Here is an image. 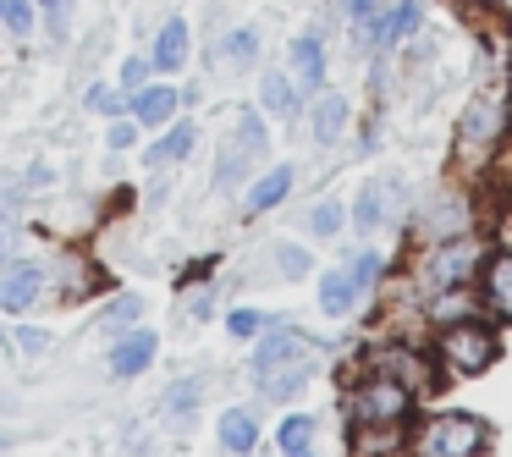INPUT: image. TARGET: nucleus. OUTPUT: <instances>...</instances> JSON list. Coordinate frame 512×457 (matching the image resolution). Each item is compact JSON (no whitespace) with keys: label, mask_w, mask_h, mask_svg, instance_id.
<instances>
[{"label":"nucleus","mask_w":512,"mask_h":457,"mask_svg":"<svg viewBox=\"0 0 512 457\" xmlns=\"http://www.w3.org/2000/svg\"><path fill=\"white\" fill-rule=\"evenodd\" d=\"M507 138H512V89L507 78H490L457 116V166L463 171L490 166L507 149Z\"/></svg>","instance_id":"obj_1"},{"label":"nucleus","mask_w":512,"mask_h":457,"mask_svg":"<svg viewBox=\"0 0 512 457\" xmlns=\"http://www.w3.org/2000/svg\"><path fill=\"white\" fill-rule=\"evenodd\" d=\"M430 347H435V364H441L446 380H474L501 364V325L496 320H457V325L430 331Z\"/></svg>","instance_id":"obj_2"},{"label":"nucleus","mask_w":512,"mask_h":457,"mask_svg":"<svg viewBox=\"0 0 512 457\" xmlns=\"http://www.w3.org/2000/svg\"><path fill=\"white\" fill-rule=\"evenodd\" d=\"M490 243L479 232H463V237H441V243H424L419 259H413V281L408 287L419 292H441V287H474L479 265H485Z\"/></svg>","instance_id":"obj_3"},{"label":"nucleus","mask_w":512,"mask_h":457,"mask_svg":"<svg viewBox=\"0 0 512 457\" xmlns=\"http://www.w3.org/2000/svg\"><path fill=\"white\" fill-rule=\"evenodd\" d=\"M342 408H347V424H413L419 397L408 386H397L391 375H380V369L358 364V375L347 380Z\"/></svg>","instance_id":"obj_4"},{"label":"nucleus","mask_w":512,"mask_h":457,"mask_svg":"<svg viewBox=\"0 0 512 457\" xmlns=\"http://www.w3.org/2000/svg\"><path fill=\"white\" fill-rule=\"evenodd\" d=\"M490 424L479 413H430L424 430H413V457H485Z\"/></svg>","instance_id":"obj_5"},{"label":"nucleus","mask_w":512,"mask_h":457,"mask_svg":"<svg viewBox=\"0 0 512 457\" xmlns=\"http://www.w3.org/2000/svg\"><path fill=\"white\" fill-rule=\"evenodd\" d=\"M270 155V127L259 111H232V133L221 138V160H215V182L221 188H237V182L248 177V171L259 166V160Z\"/></svg>","instance_id":"obj_6"},{"label":"nucleus","mask_w":512,"mask_h":457,"mask_svg":"<svg viewBox=\"0 0 512 457\" xmlns=\"http://www.w3.org/2000/svg\"><path fill=\"white\" fill-rule=\"evenodd\" d=\"M463 232H479V204L468 188H441L430 204H419V237L424 243L463 237Z\"/></svg>","instance_id":"obj_7"},{"label":"nucleus","mask_w":512,"mask_h":457,"mask_svg":"<svg viewBox=\"0 0 512 457\" xmlns=\"http://www.w3.org/2000/svg\"><path fill=\"white\" fill-rule=\"evenodd\" d=\"M402 199H408V182H402V177H375V182H364V188H358V199H353V210H347V226H358L364 237H375L380 226L397 221Z\"/></svg>","instance_id":"obj_8"},{"label":"nucleus","mask_w":512,"mask_h":457,"mask_svg":"<svg viewBox=\"0 0 512 457\" xmlns=\"http://www.w3.org/2000/svg\"><path fill=\"white\" fill-rule=\"evenodd\" d=\"M298 358H314L309 336H303L298 325H281V320H270L265 331L254 336V358H248V369H254V380H259V375H270V369H287V364H298Z\"/></svg>","instance_id":"obj_9"},{"label":"nucleus","mask_w":512,"mask_h":457,"mask_svg":"<svg viewBox=\"0 0 512 457\" xmlns=\"http://www.w3.org/2000/svg\"><path fill=\"white\" fill-rule=\"evenodd\" d=\"M474 292L496 325H512V248H490L474 276Z\"/></svg>","instance_id":"obj_10"},{"label":"nucleus","mask_w":512,"mask_h":457,"mask_svg":"<svg viewBox=\"0 0 512 457\" xmlns=\"http://www.w3.org/2000/svg\"><path fill=\"white\" fill-rule=\"evenodd\" d=\"M45 287H50L45 265H34V259H6L0 265V314H28L45 298Z\"/></svg>","instance_id":"obj_11"},{"label":"nucleus","mask_w":512,"mask_h":457,"mask_svg":"<svg viewBox=\"0 0 512 457\" xmlns=\"http://www.w3.org/2000/svg\"><path fill=\"white\" fill-rule=\"evenodd\" d=\"M419 28H424V0H391V6H380V17H375L364 45H375L380 56H391V50H402L408 39H419Z\"/></svg>","instance_id":"obj_12"},{"label":"nucleus","mask_w":512,"mask_h":457,"mask_svg":"<svg viewBox=\"0 0 512 457\" xmlns=\"http://www.w3.org/2000/svg\"><path fill=\"white\" fill-rule=\"evenodd\" d=\"M287 72L298 83V94H320L325 78H331V50H325L320 34H298L287 45Z\"/></svg>","instance_id":"obj_13"},{"label":"nucleus","mask_w":512,"mask_h":457,"mask_svg":"<svg viewBox=\"0 0 512 457\" xmlns=\"http://www.w3.org/2000/svg\"><path fill=\"white\" fill-rule=\"evenodd\" d=\"M419 309H424V325H430V331H441V325H457V320H490L474 287H441V292H424Z\"/></svg>","instance_id":"obj_14"},{"label":"nucleus","mask_w":512,"mask_h":457,"mask_svg":"<svg viewBox=\"0 0 512 457\" xmlns=\"http://www.w3.org/2000/svg\"><path fill=\"white\" fill-rule=\"evenodd\" d=\"M155 358H160V336L144 331V325H133V331L116 336V347H111V358H105V369H111L116 380H138L149 364H155Z\"/></svg>","instance_id":"obj_15"},{"label":"nucleus","mask_w":512,"mask_h":457,"mask_svg":"<svg viewBox=\"0 0 512 457\" xmlns=\"http://www.w3.org/2000/svg\"><path fill=\"white\" fill-rule=\"evenodd\" d=\"M347 127H353V105H347V94H336V89H320V94H314V111H309L314 144H320V149L342 144Z\"/></svg>","instance_id":"obj_16"},{"label":"nucleus","mask_w":512,"mask_h":457,"mask_svg":"<svg viewBox=\"0 0 512 457\" xmlns=\"http://www.w3.org/2000/svg\"><path fill=\"white\" fill-rule=\"evenodd\" d=\"M182 111V94L171 89V83H144L138 94H127V116H133L138 127H171Z\"/></svg>","instance_id":"obj_17"},{"label":"nucleus","mask_w":512,"mask_h":457,"mask_svg":"<svg viewBox=\"0 0 512 457\" xmlns=\"http://www.w3.org/2000/svg\"><path fill=\"white\" fill-rule=\"evenodd\" d=\"M292 188H298V171L281 160V166H270L265 177H254L248 182V199H243V210L248 215H270L276 204H287L292 199Z\"/></svg>","instance_id":"obj_18"},{"label":"nucleus","mask_w":512,"mask_h":457,"mask_svg":"<svg viewBox=\"0 0 512 457\" xmlns=\"http://www.w3.org/2000/svg\"><path fill=\"white\" fill-rule=\"evenodd\" d=\"M358 303H364V292L353 287V270H347V265L320 270V314H325V320H347Z\"/></svg>","instance_id":"obj_19"},{"label":"nucleus","mask_w":512,"mask_h":457,"mask_svg":"<svg viewBox=\"0 0 512 457\" xmlns=\"http://www.w3.org/2000/svg\"><path fill=\"white\" fill-rule=\"evenodd\" d=\"M215 435H221L226 457H254L259 452V413L254 408H226L221 424H215Z\"/></svg>","instance_id":"obj_20"},{"label":"nucleus","mask_w":512,"mask_h":457,"mask_svg":"<svg viewBox=\"0 0 512 457\" xmlns=\"http://www.w3.org/2000/svg\"><path fill=\"white\" fill-rule=\"evenodd\" d=\"M193 144H199V127H193L188 116H182V122L160 127V138L144 149V166L166 171V166H177V160H188V155H193Z\"/></svg>","instance_id":"obj_21"},{"label":"nucleus","mask_w":512,"mask_h":457,"mask_svg":"<svg viewBox=\"0 0 512 457\" xmlns=\"http://www.w3.org/2000/svg\"><path fill=\"white\" fill-rule=\"evenodd\" d=\"M193 56V28L182 23V17H171V23H160L155 34V50H149V61H155V72H182Z\"/></svg>","instance_id":"obj_22"},{"label":"nucleus","mask_w":512,"mask_h":457,"mask_svg":"<svg viewBox=\"0 0 512 457\" xmlns=\"http://www.w3.org/2000/svg\"><path fill=\"white\" fill-rule=\"evenodd\" d=\"M259 111L281 116V122H292L303 111V94L292 83V72H259Z\"/></svg>","instance_id":"obj_23"},{"label":"nucleus","mask_w":512,"mask_h":457,"mask_svg":"<svg viewBox=\"0 0 512 457\" xmlns=\"http://www.w3.org/2000/svg\"><path fill=\"white\" fill-rule=\"evenodd\" d=\"M309 380H314V358H298V364H287V369L259 375V397H265V402H292V397L309 391Z\"/></svg>","instance_id":"obj_24"},{"label":"nucleus","mask_w":512,"mask_h":457,"mask_svg":"<svg viewBox=\"0 0 512 457\" xmlns=\"http://www.w3.org/2000/svg\"><path fill=\"white\" fill-rule=\"evenodd\" d=\"M221 61L232 72H248L259 61V28H226L221 34Z\"/></svg>","instance_id":"obj_25"},{"label":"nucleus","mask_w":512,"mask_h":457,"mask_svg":"<svg viewBox=\"0 0 512 457\" xmlns=\"http://www.w3.org/2000/svg\"><path fill=\"white\" fill-rule=\"evenodd\" d=\"M314 413H287V419L276 424V446H281V457H298V452H309L314 446Z\"/></svg>","instance_id":"obj_26"},{"label":"nucleus","mask_w":512,"mask_h":457,"mask_svg":"<svg viewBox=\"0 0 512 457\" xmlns=\"http://www.w3.org/2000/svg\"><path fill=\"white\" fill-rule=\"evenodd\" d=\"M347 270H353V287L369 298V292L386 281V254H380V248H358V254L347 259Z\"/></svg>","instance_id":"obj_27"},{"label":"nucleus","mask_w":512,"mask_h":457,"mask_svg":"<svg viewBox=\"0 0 512 457\" xmlns=\"http://www.w3.org/2000/svg\"><path fill=\"white\" fill-rule=\"evenodd\" d=\"M199 402H204V380H199V375H182L177 386L166 391V413H171V419H188Z\"/></svg>","instance_id":"obj_28"},{"label":"nucleus","mask_w":512,"mask_h":457,"mask_svg":"<svg viewBox=\"0 0 512 457\" xmlns=\"http://www.w3.org/2000/svg\"><path fill=\"white\" fill-rule=\"evenodd\" d=\"M0 28H6V34H34L39 28V6L34 0H0Z\"/></svg>","instance_id":"obj_29"},{"label":"nucleus","mask_w":512,"mask_h":457,"mask_svg":"<svg viewBox=\"0 0 512 457\" xmlns=\"http://www.w3.org/2000/svg\"><path fill=\"white\" fill-rule=\"evenodd\" d=\"M342 226H347V204L342 199H320L309 210V232L314 237H342Z\"/></svg>","instance_id":"obj_30"},{"label":"nucleus","mask_w":512,"mask_h":457,"mask_svg":"<svg viewBox=\"0 0 512 457\" xmlns=\"http://www.w3.org/2000/svg\"><path fill=\"white\" fill-rule=\"evenodd\" d=\"M138 320H144V298H138V292H122V298L100 314V331H122V325H138Z\"/></svg>","instance_id":"obj_31"},{"label":"nucleus","mask_w":512,"mask_h":457,"mask_svg":"<svg viewBox=\"0 0 512 457\" xmlns=\"http://www.w3.org/2000/svg\"><path fill=\"white\" fill-rule=\"evenodd\" d=\"M270 259H276V270H281V276H292V281L314 270V254H309V248H298V243H276V248H270Z\"/></svg>","instance_id":"obj_32"},{"label":"nucleus","mask_w":512,"mask_h":457,"mask_svg":"<svg viewBox=\"0 0 512 457\" xmlns=\"http://www.w3.org/2000/svg\"><path fill=\"white\" fill-rule=\"evenodd\" d=\"M265 325H270V314H259V309H232L226 314V336H237V342H254Z\"/></svg>","instance_id":"obj_33"},{"label":"nucleus","mask_w":512,"mask_h":457,"mask_svg":"<svg viewBox=\"0 0 512 457\" xmlns=\"http://www.w3.org/2000/svg\"><path fill=\"white\" fill-rule=\"evenodd\" d=\"M83 105H89L94 116H127V94H122V89H111V83H94Z\"/></svg>","instance_id":"obj_34"},{"label":"nucleus","mask_w":512,"mask_h":457,"mask_svg":"<svg viewBox=\"0 0 512 457\" xmlns=\"http://www.w3.org/2000/svg\"><path fill=\"white\" fill-rule=\"evenodd\" d=\"M380 6H386V0H342V12H347V23H353L358 39H369V28H375Z\"/></svg>","instance_id":"obj_35"},{"label":"nucleus","mask_w":512,"mask_h":457,"mask_svg":"<svg viewBox=\"0 0 512 457\" xmlns=\"http://www.w3.org/2000/svg\"><path fill=\"white\" fill-rule=\"evenodd\" d=\"M149 78H155V61H149V56H127V61H122V78H116V89H122V94H138Z\"/></svg>","instance_id":"obj_36"},{"label":"nucleus","mask_w":512,"mask_h":457,"mask_svg":"<svg viewBox=\"0 0 512 457\" xmlns=\"http://www.w3.org/2000/svg\"><path fill=\"white\" fill-rule=\"evenodd\" d=\"M39 6V17L50 23V34L56 39H67V23H72V0H34Z\"/></svg>","instance_id":"obj_37"},{"label":"nucleus","mask_w":512,"mask_h":457,"mask_svg":"<svg viewBox=\"0 0 512 457\" xmlns=\"http://www.w3.org/2000/svg\"><path fill=\"white\" fill-rule=\"evenodd\" d=\"M105 144H111L116 155H122V149H133V144H138V122H133V116H116L111 133H105Z\"/></svg>","instance_id":"obj_38"},{"label":"nucleus","mask_w":512,"mask_h":457,"mask_svg":"<svg viewBox=\"0 0 512 457\" xmlns=\"http://www.w3.org/2000/svg\"><path fill=\"white\" fill-rule=\"evenodd\" d=\"M12 336H17V347H23L28 358L50 353V331H39V325H23V331H12Z\"/></svg>","instance_id":"obj_39"},{"label":"nucleus","mask_w":512,"mask_h":457,"mask_svg":"<svg viewBox=\"0 0 512 457\" xmlns=\"http://www.w3.org/2000/svg\"><path fill=\"white\" fill-rule=\"evenodd\" d=\"M12 254H17V221L12 215H0V265H6Z\"/></svg>","instance_id":"obj_40"},{"label":"nucleus","mask_w":512,"mask_h":457,"mask_svg":"<svg viewBox=\"0 0 512 457\" xmlns=\"http://www.w3.org/2000/svg\"><path fill=\"white\" fill-rule=\"evenodd\" d=\"M204 314H215V298H210V292H199V298H193V320H204Z\"/></svg>","instance_id":"obj_41"},{"label":"nucleus","mask_w":512,"mask_h":457,"mask_svg":"<svg viewBox=\"0 0 512 457\" xmlns=\"http://www.w3.org/2000/svg\"><path fill=\"white\" fill-rule=\"evenodd\" d=\"M298 457H314V446H309V452H298Z\"/></svg>","instance_id":"obj_42"}]
</instances>
